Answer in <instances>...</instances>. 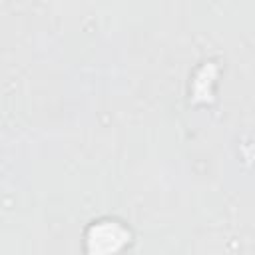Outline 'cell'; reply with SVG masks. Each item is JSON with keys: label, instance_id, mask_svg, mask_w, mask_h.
Masks as SVG:
<instances>
[{"label": "cell", "instance_id": "6da1fadb", "mask_svg": "<svg viewBox=\"0 0 255 255\" xmlns=\"http://www.w3.org/2000/svg\"><path fill=\"white\" fill-rule=\"evenodd\" d=\"M129 241V231L116 219H98L86 231L88 255H118Z\"/></svg>", "mask_w": 255, "mask_h": 255}]
</instances>
